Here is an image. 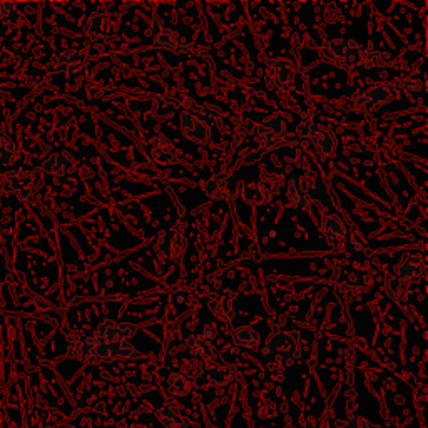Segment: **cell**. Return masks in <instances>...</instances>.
Segmentation results:
<instances>
[{
	"instance_id": "cell-1",
	"label": "cell",
	"mask_w": 428,
	"mask_h": 428,
	"mask_svg": "<svg viewBox=\"0 0 428 428\" xmlns=\"http://www.w3.org/2000/svg\"><path fill=\"white\" fill-rule=\"evenodd\" d=\"M65 331L68 338V353L70 358L84 361V363H101V361L116 360H137L141 353L132 346L129 341H101L92 333L87 335H73L69 330Z\"/></svg>"
},
{
	"instance_id": "cell-2",
	"label": "cell",
	"mask_w": 428,
	"mask_h": 428,
	"mask_svg": "<svg viewBox=\"0 0 428 428\" xmlns=\"http://www.w3.org/2000/svg\"><path fill=\"white\" fill-rule=\"evenodd\" d=\"M361 46L348 37L328 41L321 46L320 57L326 64L341 70H353L361 65Z\"/></svg>"
},
{
	"instance_id": "cell-3",
	"label": "cell",
	"mask_w": 428,
	"mask_h": 428,
	"mask_svg": "<svg viewBox=\"0 0 428 428\" xmlns=\"http://www.w3.org/2000/svg\"><path fill=\"white\" fill-rule=\"evenodd\" d=\"M258 144L260 149L264 152H282L291 147L293 141L288 134L287 122L282 116H271L266 119L263 124L258 126Z\"/></svg>"
},
{
	"instance_id": "cell-4",
	"label": "cell",
	"mask_w": 428,
	"mask_h": 428,
	"mask_svg": "<svg viewBox=\"0 0 428 428\" xmlns=\"http://www.w3.org/2000/svg\"><path fill=\"white\" fill-rule=\"evenodd\" d=\"M264 355L273 356L278 361H293L301 353V343H299L298 333L274 330L266 340Z\"/></svg>"
},
{
	"instance_id": "cell-5",
	"label": "cell",
	"mask_w": 428,
	"mask_h": 428,
	"mask_svg": "<svg viewBox=\"0 0 428 428\" xmlns=\"http://www.w3.org/2000/svg\"><path fill=\"white\" fill-rule=\"evenodd\" d=\"M0 188L18 201H31L36 194V176L28 169L9 171L0 178Z\"/></svg>"
},
{
	"instance_id": "cell-6",
	"label": "cell",
	"mask_w": 428,
	"mask_h": 428,
	"mask_svg": "<svg viewBox=\"0 0 428 428\" xmlns=\"http://www.w3.org/2000/svg\"><path fill=\"white\" fill-rule=\"evenodd\" d=\"M184 226H186L184 223H179V225L163 231L158 237V242H156V251L163 255L164 258L174 261V263H181L188 250Z\"/></svg>"
},
{
	"instance_id": "cell-7",
	"label": "cell",
	"mask_w": 428,
	"mask_h": 428,
	"mask_svg": "<svg viewBox=\"0 0 428 428\" xmlns=\"http://www.w3.org/2000/svg\"><path fill=\"white\" fill-rule=\"evenodd\" d=\"M298 136L303 139L311 141L315 144L318 154L331 156L336 152L338 139L330 127L318 124L315 121H304L298 127Z\"/></svg>"
},
{
	"instance_id": "cell-8",
	"label": "cell",
	"mask_w": 428,
	"mask_h": 428,
	"mask_svg": "<svg viewBox=\"0 0 428 428\" xmlns=\"http://www.w3.org/2000/svg\"><path fill=\"white\" fill-rule=\"evenodd\" d=\"M204 193L209 198L220 199V201H236L241 196L242 183L236 174L221 173L214 176L203 184Z\"/></svg>"
},
{
	"instance_id": "cell-9",
	"label": "cell",
	"mask_w": 428,
	"mask_h": 428,
	"mask_svg": "<svg viewBox=\"0 0 428 428\" xmlns=\"http://www.w3.org/2000/svg\"><path fill=\"white\" fill-rule=\"evenodd\" d=\"M90 63V55L87 49H70L59 52V54L52 55L47 70L49 73H65L74 74L79 70H84Z\"/></svg>"
},
{
	"instance_id": "cell-10",
	"label": "cell",
	"mask_w": 428,
	"mask_h": 428,
	"mask_svg": "<svg viewBox=\"0 0 428 428\" xmlns=\"http://www.w3.org/2000/svg\"><path fill=\"white\" fill-rule=\"evenodd\" d=\"M393 99V92L388 87H385L382 84L370 85L363 92H358L353 99H350L346 102L345 109H351V111H370V109H377L380 106H385Z\"/></svg>"
},
{
	"instance_id": "cell-11",
	"label": "cell",
	"mask_w": 428,
	"mask_h": 428,
	"mask_svg": "<svg viewBox=\"0 0 428 428\" xmlns=\"http://www.w3.org/2000/svg\"><path fill=\"white\" fill-rule=\"evenodd\" d=\"M308 196H310V203L315 204L321 211H328L338 204V198L333 191L331 184L321 174H316L311 179V183H308Z\"/></svg>"
},
{
	"instance_id": "cell-12",
	"label": "cell",
	"mask_w": 428,
	"mask_h": 428,
	"mask_svg": "<svg viewBox=\"0 0 428 428\" xmlns=\"http://www.w3.org/2000/svg\"><path fill=\"white\" fill-rule=\"evenodd\" d=\"M137 333V326L127 321H116V320H106L96 328V331H92V335L101 341H127L132 338Z\"/></svg>"
},
{
	"instance_id": "cell-13",
	"label": "cell",
	"mask_w": 428,
	"mask_h": 428,
	"mask_svg": "<svg viewBox=\"0 0 428 428\" xmlns=\"http://www.w3.org/2000/svg\"><path fill=\"white\" fill-rule=\"evenodd\" d=\"M183 107L184 112L193 116L194 119H198L199 122H203L209 129H211V127H220L223 121H225V112H223V109L218 106H211V104H199L193 101V99H186Z\"/></svg>"
},
{
	"instance_id": "cell-14",
	"label": "cell",
	"mask_w": 428,
	"mask_h": 428,
	"mask_svg": "<svg viewBox=\"0 0 428 428\" xmlns=\"http://www.w3.org/2000/svg\"><path fill=\"white\" fill-rule=\"evenodd\" d=\"M152 44H154L156 49L173 52L176 55L188 54V52L193 49L191 42L188 41V37L181 34V32L173 31V28H163V31L154 37Z\"/></svg>"
},
{
	"instance_id": "cell-15",
	"label": "cell",
	"mask_w": 428,
	"mask_h": 428,
	"mask_svg": "<svg viewBox=\"0 0 428 428\" xmlns=\"http://www.w3.org/2000/svg\"><path fill=\"white\" fill-rule=\"evenodd\" d=\"M235 377L230 370L218 365H199L196 370V382L203 387H225Z\"/></svg>"
},
{
	"instance_id": "cell-16",
	"label": "cell",
	"mask_w": 428,
	"mask_h": 428,
	"mask_svg": "<svg viewBox=\"0 0 428 428\" xmlns=\"http://www.w3.org/2000/svg\"><path fill=\"white\" fill-rule=\"evenodd\" d=\"M268 69L271 77H273V80L277 82L279 89L289 90L293 87L294 75H296V68H294V63H291V60L284 59V57H277V59L269 60Z\"/></svg>"
},
{
	"instance_id": "cell-17",
	"label": "cell",
	"mask_w": 428,
	"mask_h": 428,
	"mask_svg": "<svg viewBox=\"0 0 428 428\" xmlns=\"http://www.w3.org/2000/svg\"><path fill=\"white\" fill-rule=\"evenodd\" d=\"M321 230H323V235H325V240L328 245H330L331 250L338 251L341 246L345 245L346 225L340 216H336V214H328V216L323 218Z\"/></svg>"
},
{
	"instance_id": "cell-18",
	"label": "cell",
	"mask_w": 428,
	"mask_h": 428,
	"mask_svg": "<svg viewBox=\"0 0 428 428\" xmlns=\"http://www.w3.org/2000/svg\"><path fill=\"white\" fill-rule=\"evenodd\" d=\"M184 101H186V97L183 94L178 92V90H171V94H168V96L154 97V101H152V112L161 121H168V119L179 112Z\"/></svg>"
},
{
	"instance_id": "cell-19",
	"label": "cell",
	"mask_w": 428,
	"mask_h": 428,
	"mask_svg": "<svg viewBox=\"0 0 428 428\" xmlns=\"http://www.w3.org/2000/svg\"><path fill=\"white\" fill-rule=\"evenodd\" d=\"M242 201L250 206H261L269 203L274 196V186L269 181H255V183L242 186L241 191Z\"/></svg>"
},
{
	"instance_id": "cell-20",
	"label": "cell",
	"mask_w": 428,
	"mask_h": 428,
	"mask_svg": "<svg viewBox=\"0 0 428 428\" xmlns=\"http://www.w3.org/2000/svg\"><path fill=\"white\" fill-rule=\"evenodd\" d=\"M85 34L92 42H104L107 39L111 34V17L106 7H101L89 17L85 23Z\"/></svg>"
},
{
	"instance_id": "cell-21",
	"label": "cell",
	"mask_w": 428,
	"mask_h": 428,
	"mask_svg": "<svg viewBox=\"0 0 428 428\" xmlns=\"http://www.w3.org/2000/svg\"><path fill=\"white\" fill-rule=\"evenodd\" d=\"M288 203L293 208L308 211L311 208L310 196H308V181L299 174H293L288 179V191H287Z\"/></svg>"
},
{
	"instance_id": "cell-22",
	"label": "cell",
	"mask_w": 428,
	"mask_h": 428,
	"mask_svg": "<svg viewBox=\"0 0 428 428\" xmlns=\"http://www.w3.org/2000/svg\"><path fill=\"white\" fill-rule=\"evenodd\" d=\"M427 274V263L423 256H407L395 266V277L403 282H418Z\"/></svg>"
},
{
	"instance_id": "cell-23",
	"label": "cell",
	"mask_w": 428,
	"mask_h": 428,
	"mask_svg": "<svg viewBox=\"0 0 428 428\" xmlns=\"http://www.w3.org/2000/svg\"><path fill=\"white\" fill-rule=\"evenodd\" d=\"M75 166H77V163H75L74 156L68 151H60L49 156V158L46 159L44 166H42V169H44L47 174L64 178V176L74 173Z\"/></svg>"
},
{
	"instance_id": "cell-24",
	"label": "cell",
	"mask_w": 428,
	"mask_h": 428,
	"mask_svg": "<svg viewBox=\"0 0 428 428\" xmlns=\"http://www.w3.org/2000/svg\"><path fill=\"white\" fill-rule=\"evenodd\" d=\"M338 283L346 293L361 294L372 288L373 278L368 271H350V273L340 274Z\"/></svg>"
},
{
	"instance_id": "cell-25",
	"label": "cell",
	"mask_w": 428,
	"mask_h": 428,
	"mask_svg": "<svg viewBox=\"0 0 428 428\" xmlns=\"http://www.w3.org/2000/svg\"><path fill=\"white\" fill-rule=\"evenodd\" d=\"M181 131L186 139L198 142V144H204L211 139V129L186 112H183V116H181Z\"/></svg>"
},
{
	"instance_id": "cell-26",
	"label": "cell",
	"mask_w": 428,
	"mask_h": 428,
	"mask_svg": "<svg viewBox=\"0 0 428 428\" xmlns=\"http://www.w3.org/2000/svg\"><path fill=\"white\" fill-rule=\"evenodd\" d=\"M208 308L218 320L230 323L235 316V310H232V299L226 294L221 293H209L208 296Z\"/></svg>"
},
{
	"instance_id": "cell-27",
	"label": "cell",
	"mask_w": 428,
	"mask_h": 428,
	"mask_svg": "<svg viewBox=\"0 0 428 428\" xmlns=\"http://www.w3.org/2000/svg\"><path fill=\"white\" fill-rule=\"evenodd\" d=\"M152 159L163 166H171L178 163V152H176L174 144L168 137L156 136L154 142H152Z\"/></svg>"
},
{
	"instance_id": "cell-28",
	"label": "cell",
	"mask_w": 428,
	"mask_h": 428,
	"mask_svg": "<svg viewBox=\"0 0 428 428\" xmlns=\"http://www.w3.org/2000/svg\"><path fill=\"white\" fill-rule=\"evenodd\" d=\"M246 412H248L250 415L258 418H271L278 415L277 407L261 393H251L250 397L246 398Z\"/></svg>"
},
{
	"instance_id": "cell-29",
	"label": "cell",
	"mask_w": 428,
	"mask_h": 428,
	"mask_svg": "<svg viewBox=\"0 0 428 428\" xmlns=\"http://www.w3.org/2000/svg\"><path fill=\"white\" fill-rule=\"evenodd\" d=\"M21 158V147L7 136L6 129H0V166L12 168Z\"/></svg>"
},
{
	"instance_id": "cell-30",
	"label": "cell",
	"mask_w": 428,
	"mask_h": 428,
	"mask_svg": "<svg viewBox=\"0 0 428 428\" xmlns=\"http://www.w3.org/2000/svg\"><path fill=\"white\" fill-rule=\"evenodd\" d=\"M0 22L12 27H21L27 23V17L16 0H0Z\"/></svg>"
},
{
	"instance_id": "cell-31",
	"label": "cell",
	"mask_w": 428,
	"mask_h": 428,
	"mask_svg": "<svg viewBox=\"0 0 428 428\" xmlns=\"http://www.w3.org/2000/svg\"><path fill=\"white\" fill-rule=\"evenodd\" d=\"M158 420L163 423L166 428H188L191 420L186 415H183L178 408L173 405H166L156 413Z\"/></svg>"
},
{
	"instance_id": "cell-32",
	"label": "cell",
	"mask_w": 428,
	"mask_h": 428,
	"mask_svg": "<svg viewBox=\"0 0 428 428\" xmlns=\"http://www.w3.org/2000/svg\"><path fill=\"white\" fill-rule=\"evenodd\" d=\"M390 60H392V57L387 52L375 49L372 44L361 50V65L365 69H383L390 64Z\"/></svg>"
},
{
	"instance_id": "cell-33",
	"label": "cell",
	"mask_w": 428,
	"mask_h": 428,
	"mask_svg": "<svg viewBox=\"0 0 428 428\" xmlns=\"http://www.w3.org/2000/svg\"><path fill=\"white\" fill-rule=\"evenodd\" d=\"M232 343L236 346H242V348L256 350L261 343L260 333L251 326H240L232 331Z\"/></svg>"
},
{
	"instance_id": "cell-34",
	"label": "cell",
	"mask_w": 428,
	"mask_h": 428,
	"mask_svg": "<svg viewBox=\"0 0 428 428\" xmlns=\"http://www.w3.org/2000/svg\"><path fill=\"white\" fill-rule=\"evenodd\" d=\"M188 346L198 358L201 360H213L216 356V348L211 345V341H208L203 335H191L188 338Z\"/></svg>"
},
{
	"instance_id": "cell-35",
	"label": "cell",
	"mask_w": 428,
	"mask_h": 428,
	"mask_svg": "<svg viewBox=\"0 0 428 428\" xmlns=\"http://www.w3.org/2000/svg\"><path fill=\"white\" fill-rule=\"evenodd\" d=\"M193 382L186 373L173 372L168 378V392L174 397H186L191 392Z\"/></svg>"
},
{
	"instance_id": "cell-36",
	"label": "cell",
	"mask_w": 428,
	"mask_h": 428,
	"mask_svg": "<svg viewBox=\"0 0 428 428\" xmlns=\"http://www.w3.org/2000/svg\"><path fill=\"white\" fill-rule=\"evenodd\" d=\"M385 291L395 301H405L408 296V283L395 274H388L385 278Z\"/></svg>"
},
{
	"instance_id": "cell-37",
	"label": "cell",
	"mask_w": 428,
	"mask_h": 428,
	"mask_svg": "<svg viewBox=\"0 0 428 428\" xmlns=\"http://www.w3.org/2000/svg\"><path fill=\"white\" fill-rule=\"evenodd\" d=\"M264 152L260 149V147H255V149H251L246 152L245 156L240 159V163H237V166H250V164H256L260 163L261 159H263Z\"/></svg>"
},
{
	"instance_id": "cell-38",
	"label": "cell",
	"mask_w": 428,
	"mask_h": 428,
	"mask_svg": "<svg viewBox=\"0 0 428 428\" xmlns=\"http://www.w3.org/2000/svg\"><path fill=\"white\" fill-rule=\"evenodd\" d=\"M345 428H382V427L373 425L372 422H368V420H366V418H363V417H356V415H353V417H350L348 420H346Z\"/></svg>"
},
{
	"instance_id": "cell-39",
	"label": "cell",
	"mask_w": 428,
	"mask_h": 428,
	"mask_svg": "<svg viewBox=\"0 0 428 428\" xmlns=\"http://www.w3.org/2000/svg\"><path fill=\"white\" fill-rule=\"evenodd\" d=\"M237 132H240L241 137H256V134H258V126L251 121H245L237 127Z\"/></svg>"
},
{
	"instance_id": "cell-40",
	"label": "cell",
	"mask_w": 428,
	"mask_h": 428,
	"mask_svg": "<svg viewBox=\"0 0 428 428\" xmlns=\"http://www.w3.org/2000/svg\"><path fill=\"white\" fill-rule=\"evenodd\" d=\"M203 336H204V338H206L208 341H209V340H213L214 336H216V330H214L213 326H206V328H204V331H203Z\"/></svg>"
}]
</instances>
